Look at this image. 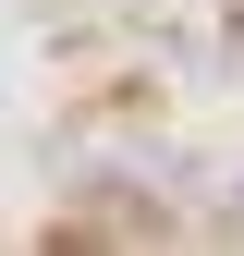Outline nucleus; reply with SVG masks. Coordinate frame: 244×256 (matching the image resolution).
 <instances>
[{
	"label": "nucleus",
	"mask_w": 244,
	"mask_h": 256,
	"mask_svg": "<svg viewBox=\"0 0 244 256\" xmlns=\"http://www.w3.org/2000/svg\"><path fill=\"white\" fill-rule=\"evenodd\" d=\"M232 220H244V183H232Z\"/></svg>",
	"instance_id": "1"
}]
</instances>
